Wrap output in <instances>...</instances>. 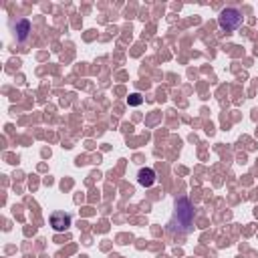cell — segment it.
Masks as SVG:
<instances>
[{
  "instance_id": "8992f818",
  "label": "cell",
  "mask_w": 258,
  "mask_h": 258,
  "mask_svg": "<svg viewBox=\"0 0 258 258\" xmlns=\"http://www.w3.org/2000/svg\"><path fill=\"white\" fill-rule=\"evenodd\" d=\"M143 99H141V95L139 93H133V95H129V99H127V103L129 105H139Z\"/></svg>"
},
{
  "instance_id": "3957f363",
  "label": "cell",
  "mask_w": 258,
  "mask_h": 258,
  "mask_svg": "<svg viewBox=\"0 0 258 258\" xmlns=\"http://www.w3.org/2000/svg\"><path fill=\"white\" fill-rule=\"evenodd\" d=\"M12 26H14V36L18 42H24L30 34V22L26 18H16L12 20Z\"/></svg>"
},
{
  "instance_id": "7a4b0ae2",
  "label": "cell",
  "mask_w": 258,
  "mask_h": 258,
  "mask_svg": "<svg viewBox=\"0 0 258 258\" xmlns=\"http://www.w3.org/2000/svg\"><path fill=\"white\" fill-rule=\"evenodd\" d=\"M242 20H244V16H242V12H240L238 8H224V10L220 12V16H218L220 28H224V30H228V32L238 30V28L242 26Z\"/></svg>"
},
{
  "instance_id": "6da1fadb",
  "label": "cell",
  "mask_w": 258,
  "mask_h": 258,
  "mask_svg": "<svg viewBox=\"0 0 258 258\" xmlns=\"http://www.w3.org/2000/svg\"><path fill=\"white\" fill-rule=\"evenodd\" d=\"M194 228V206L189 204V200L179 198L175 200V208L173 214L167 222V232L171 234H187Z\"/></svg>"
},
{
  "instance_id": "277c9868",
  "label": "cell",
  "mask_w": 258,
  "mask_h": 258,
  "mask_svg": "<svg viewBox=\"0 0 258 258\" xmlns=\"http://www.w3.org/2000/svg\"><path fill=\"white\" fill-rule=\"evenodd\" d=\"M50 226H52L56 232H64V230H69V226H71V216L64 214V212H52V216H50Z\"/></svg>"
},
{
  "instance_id": "5b68a950",
  "label": "cell",
  "mask_w": 258,
  "mask_h": 258,
  "mask_svg": "<svg viewBox=\"0 0 258 258\" xmlns=\"http://www.w3.org/2000/svg\"><path fill=\"white\" fill-rule=\"evenodd\" d=\"M137 181H139L141 185H145V187L153 185V183H155V171H153L151 167H141L139 173H137Z\"/></svg>"
}]
</instances>
